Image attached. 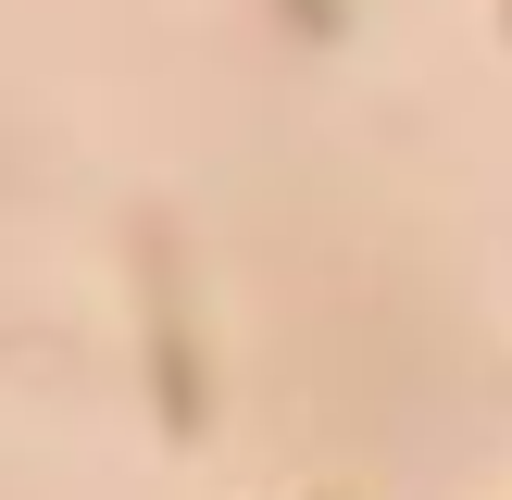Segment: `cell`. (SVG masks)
Listing matches in <instances>:
<instances>
[{
  "label": "cell",
  "instance_id": "cell-1",
  "mask_svg": "<svg viewBox=\"0 0 512 500\" xmlns=\"http://www.w3.org/2000/svg\"><path fill=\"white\" fill-rule=\"evenodd\" d=\"M138 350H150V413L175 438H200L213 388H200V313H188V250L163 213H138Z\"/></svg>",
  "mask_w": 512,
  "mask_h": 500
},
{
  "label": "cell",
  "instance_id": "cell-2",
  "mask_svg": "<svg viewBox=\"0 0 512 500\" xmlns=\"http://www.w3.org/2000/svg\"><path fill=\"white\" fill-rule=\"evenodd\" d=\"M288 25H300L313 50H338V38H350V13H338V0H288Z\"/></svg>",
  "mask_w": 512,
  "mask_h": 500
}]
</instances>
